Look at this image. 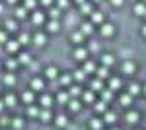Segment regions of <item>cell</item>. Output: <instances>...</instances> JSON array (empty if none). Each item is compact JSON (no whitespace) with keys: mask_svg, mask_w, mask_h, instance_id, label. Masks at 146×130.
I'll return each instance as SVG.
<instances>
[{"mask_svg":"<svg viewBox=\"0 0 146 130\" xmlns=\"http://www.w3.org/2000/svg\"><path fill=\"white\" fill-rule=\"evenodd\" d=\"M31 20H33V23H35V25H41L45 18H43V14H41V12H35V14H33V18H31Z\"/></svg>","mask_w":146,"mask_h":130,"instance_id":"obj_22","label":"cell"},{"mask_svg":"<svg viewBox=\"0 0 146 130\" xmlns=\"http://www.w3.org/2000/svg\"><path fill=\"white\" fill-rule=\"evenodd\" d=\"M74 58H76V60H86V58H88V49H82V47L76 49V51H74Z\"/></svg>","mask_w":146,"mask_h":130,"instance_id":"obj_1","label":"cell"},{"mask_svg":"<svg viewBox=\"0 0 146 130\" xmlns=\"http://www.w3.org/2000/svg\"><path fill=\"white\" fill-rule=\"evenodd\" d=\"M135 70H136V66L133 64V62H125V64H123V72H125V74H129V76L135 74Z\"/></svg>","mask_w":146,"mask_h":130,"instance_id":"obj_11","label":"cell"},{"mask_svg":"<svg viewBox=\"0 0 146 130\" xmlns=\"http://www.w3.org/2000/svg\"><path fill=\"white\" fill-rule=\"evenodd\" d=\"M49 14H51V18H53V20H56V18L60 16V10H58V8H53V10L49 12Z\"/></svg>","mask_w":146,"mask_h":130,"instance_id":"obj_45","label":"cell"},{"mask_svg":"<svg viewBox=\"0 0 146 130\" xmlns=\"http://www.w3.org/2000/svg\"><path fill=\"white\" fill-rule=\"evenodd\" d=\"M4 41H8V37H6L4 31H0V43H4Z\"/></svg>","mask_w":146,"mask_h":130,"instance_id":"obj_49","label":"cell"},{"mask_svg":"<svg viewBox=\"0 0 146 130\" xmlns=\"http://www.w3.org/2000/svg\"><path fill=\"white\" fill-rule=\"evenodd\" d=\"M2 107H4V101H0V111H2Z\"/></svg>","mask_w":146,"mask_h":130,"instance_id":"obj_57","label":"cell"},{"mask_svg":"<svg viewBox=\"0 0 146 130\" xmlns=\"http://www.w3.org/2000/svg\"><path fill=\"white\" fill-rule=\"evenodd\" d=\"M6 49H8L10 53H16V51L20 49V43H18V41H6Z\"/></svg>","mask_w":146,"mask_h":130,"instance_id":"obj_17","label":"cell"},{"mask_svg":"<svg viewBox=\"0 0 146 130\" xmlns=\"http://www.w3.org/2000/svg\"><path fill=\"white\" fill-rule=\"evenodd\" d=\"M117 120V115L111 113V111H105V117H103V122H107V124H113Z\"/></svg>","mask_w":146,"mask_h":130,"instance_id":"obj_8","label":"cell"},{"mask_svg":"<svg viewBox=\"0 0 146 130\" xmlns=\"http://www.w3.org/2000/svg\"><path fill=\"white\" fill-rule=\"evenodd\" d=\"M142 35H144V37H146V25H144V27H142Z\"/></svg>","mask_w":146,"mask_h":130,"instance_id":"obj_54","label":"cell"},{"mask_svg":"<svg viewBox=\"0 0 146 130\" xmlns=\"http://www.w3.org/2000/svg\"><path fill=\"white\" fill-rule=\"evenodd\" d=\"M45 76L49 78V80H55V78L58 76V70H56L55 66H49V68L45 70Z\"/></svg>","mask_w":146,"mask_h":130,"instance_id":"obj_6","label":"cell"},{"mask_svg":"<svg viewBox=\"0 0 146 130\" xmlns=\"http://www.w3.org/2000/svg\"><path fill=\"white\" fill-rule=\"evenodd\" d=\"M8 124H12V119H8V117H0V126H8Z\"/></svg>","mask_w":146,"mask_h":130,"instance_id":"obj_43","label":"cell"},{"mask_svg":"<svg viewBox=\"0 0 146 130\" xmlns=\"http://www.w3.org/2000/svg\"><path fill=\"white\" fill-rule=\"evenodd\" d=\"M70 82H72V76H70V74H62V76H60V84H62V86H70Z\"/></svg>","mask_w":146,"mask_h":130,"instance_id":"obj_38","label":"cell"},{"mask_svg":"<svg viewBox=\"0 0 146 130\" xmlns=\"http://www.w3.org/2000/svg\"><path fill=\"white\" fill-rule=\"evenodd\" d=\"M113 62H115V58H113L111 54H103V56H101V64L103 66H111Z\"/></svg>","mask_w":146,"mask_h":130,"instance_id":"obj_18","label":"cell"},{"mask_svg":"<svg viewBox=\"0 0 146 130\" xmlns=\"http://www.w3.org/2000/svg\"><path fill=\"white\" fill-rule=\"evenodd\" d=\"M74 2H78V4H84V2H86V0H74Z\"/></svg>","mask_w":146,"mask_h":130,"instance_id":"obj_56","label":"cell"},{"mask_svg":"<svg viewBox=\"0 0 146 130\" xmlns=\"http://www.w3.org/2000/svg\"><path fill=\"white\" fill-rule=\"evenodd\" d=\"M6 66H8L10 70H14V68L18 66V62H16V60H12V58H8V60H6Z\"/></svg>","mask_w":146,"mask_h":130,"instance_id":"obj_47","label":"cell"},{"mask_svg":"<svg viewBox=\"0 0 146 130\" xmlns=\"http://www.w3.org/2000/svg\"><path fill=\"white\" fill-rule=\"evenodd\" d=\"M68 109L74 111V113H78L80 111V101L78 99H70V101H68Z\"/></svg>","mask_w":146,"mask_h":130,"instance_id":"obj_14","label":"cell"},{"mask_svg":"<svg viewBox=\"0 0 146 130\" xmlns=\"http://www.w3.org/2000/svg\"><path fill=\"white\" fill-rule=\"evenodd\" d=\"M92 89H94V91H101V89H103V82H101L100 78L92 82Z\"/></svg>","mask_w":146,"mask_h":130,"instance_id":"obj_24","label":"cell"},{"mask_svg":"<svg viewBox=\"0 0 146 130\" xmlns=\"http://www.w3.org/2000/svg\"><path fill=\"white\" fill-rule=\"evenodd\" d=\"M41 105H43L45 109L51 107V105H53V99H51V95H43V97H41Z\"/></svg>","mask_w":146,"mask_h":130,"instance_id":"obj_28","label":"cell"},{"mask_svg":"<svg viewBox=\"0 0 146 130\" xmlns=\"http://www.w3.org/2000/svg\"><path fill=\"white\" fill-rule=\"evenodd\" d=\"M94 70H96V64H94L92 60H86V62H84V72L88 74V72H94Z\"/></svg>","mask_w":146,"mask_h":130,"instance_id":"obj_32","label":"cell"},{"mask_svg":"<svg viewBox=\"0 0 146 130\" xmlns=\"http://www.w3.org/2000/svg\"><path fill=\"white\" fill-rule=\"evenodd\" d=\"M111 4H113V6H121V4H123V0H111Z\"/></svg>","mask_w":146,"mask_h":130,"instance_id":"obj_52","label":"cell"},{"mask_svg":"<svg viewBox=\"0 0 146 130\" xmlns=\"http://www.w3.org/2000/svg\"><path fill=\"white\" fill-rule=\"evenodd\" d=\"M144 2H146V0H144Z\"/></svg>","mask_w":146,"mask_h":130,"instance_id":"obj_62","label":"cell"},{"mask_svg":"<svg viewBox=\"0 0 146 130\" xmlns=\"http://www.w3.org/2000/svg\"><path fill=\"white\" fill-rule=\"evenodd\" d=\"M92 22L94 23H103V14H101V12H92Z\"/></svg>","mask_w":146,"mask_h":130,"instance_id":"obj_15","label":"cell"},{"mask_svg":"<svg viewBox=\"0 0 146 130\" xmlns=\"http://www.w3.org/2000/svg\"><path fill=\"white\" fill-rule=\"evenodd\" d=\"M131 101H133V95H131V93H127V95H121V99H119V103H121L123 107H129V105H131Z\"/></svg>","mask_w":146,"mask_h":130,"instance_id":"obj_16","label":"cell"},{"mask_svg":"<svg viewBox=\"0 0 146 130\" xmlns=\"http://www.w3.org/2000/svg\"><path fill=\"white\" fill-rule=\"evenodd\" d=\"M6 29H8V31H16V22H6Z\"/></svg>","mask_w":146,"mask_h":130,"instance_id":"obj_46","label":"cell"},{"mask_svg":"<svg viewBox=\"0 0 146 130\" xmlns=\"http://www.w3.org/2000/svg\"><path fill=\"white\" fill-rule=\"evenodd\" d=\"M113 95V91L111 89H101V97H103V101H109Z\"/></svg>","mask_w":146,"mask_h":130,"instance_id":"obj_40","label":"cell"},{"mask_svg":"<svg viewBox=\"0 0 146 130\" xmlns=\"http://www.w3.org/2000/svg\"><path fill=\"white\" fill-rule=\"evenodd\" d=\"M96 2H100V0H96Z\"/></svg>","mask_w":146,"mask_h":130,"instance_id":"obj_61","label":"cell"},{"mask_svg":"<svg viewBox=\"0 0 146 130\" xmlns=\"http://www.w3.org/2000/svg\"><path fill=\"white\" fill-rule=\"evenodd\" d=\"M47 27H49V31H58V29H60V25H58V22H56V20H51V22L47 23Z\"/></svg>","mask_w":146,"mask_h":130,"instance_id":"obj_23","label":"cell"},{"mask_svg":"<svg viewBox=\"0 0 146 130\" xmlns=\"http://www.w3.org/2000/svg\"><path fill=\"white\" fill-rule=\"evenodd\" d=\"M70 101V93H66V91H62V93H58V103H68Z\"/></svg>","mask_w":146,"mask_h":130,"instance_id":"obj_31","label":"cell"},{"mask_svg":"<svg viewBox=\"0 0 146 130\" xmlns=\"http://www.w3.org/2000/svg\"><path fill=\"white\" fill-rule=\"evenodd\" d=\"M43 87H45V82H43L41 78H33V80H31V89L39 91V89H43Z\"/></svg>","mask_w":146,"mask_h":130,"instance_id":"obj_4","label":"cell"},{"mask_svg":"<svg viewBox=\"0 0 146 130\" xmlns=\"http://www.w3.org/2000/svg\"><path fill=\"white\" fill-rule=\"evenodd\" d=\"M6 2H10V4H16V2H18V0H6Z\"/></svg>","mask_w":146,"mask_h":130,"instance_id":"obj_55","label":"cell"},{"mask_svg":"<svg viewBox=\"0 0 146 130\" xmlns=\"http://www.w3.org/2000/svg\"><path fill=\"white\" fill-rule=\"evenodd\" d=\"M27 113H29V117H39V113H41V111H39L37 107H33V105H31V107L27 109Z\"/></svg>","mask_w":146,"mask_h":130,"instance_id":"obj_42","label":"cell"},{"mask_svg":"<svg viewBox=\"0 0 146 130\" xmlns=\"http://www.w3.org/2000/svg\"><path fill=\"white\" fill-rule=\"evenodd\" d=\"M55 122H56V126H58V128H64V126L68 124V119H66V115H58Z\"/></svg>","mask_w":146,"mask_h":130,"instance_id":"obj_10","label":"cell"},{"mask_svg":"<svg viewBox=\"0 0 146 130\" xmlns=\"http://www.w3.org/2000/svg\"><path fill=\"white\" fill-rule=\"evenodd\" d=\"M16 18H25V8H16Z\"/></svg>","mask_w":146,"mask_h":130,"instance_id":"obj_44","label":"cell"},{"mask_svg":"<svg viewBox=\"0 0 146 130\" xmlns=\"http://www.w3.org/2000/svg\"><path fill=\"white\" fill-rule=\"evenodd\" d=\"M90 126H92V130H101V126H103V120L92 119V120H90Z\"/></svg>","mask_w":146,"mask_h":130,"instance_id":"obj_20","label":"cell"},{"mask_svg":"<svg viewBox=\"0 0 146 130\" xmlns=\"http://www.w3.org/2000/svg\"><path fill=\"white\" fill-rule=\"evenodd\" d=\"M12 126H14V128H23V120L20 119V117H16V119H12Z\"/></svg>","mask_w":146,"mask_h":130,"instance_id":"obj_37","label":"cell"},{"mask_svg":"<svg viewBox=\"0 0 146 130\" xmlns=\"http://www.w3.org/2000/svg\"><path fill=\"white\" fill-rule=\"evenodd\" d=\"M100 31H101V35L109 37V35H113V25H111V23H101V25H100Z\"/></svg>","mask_w":146,"mask_h":130,"instance_id":"obj_3","label":"cell"},{"mask_svg":"<svg viewBox=\"0 0 146 130\" xmlns=\"http://www.w3.org/2000/svg\"><path fill=\"white\" fill-rule=\"evenodd\" d=\"M58 6H60V8H66V6H68V0H58Z\"/></svg>","mask_w":146,"mask_h":130,"instance_id":"obj_50","label":"cell"},{"mask_svg":"<svg viewBox=\"0 0 146 130\" xmlns=\"http://www.w3.org/2000/svg\"><path fill=\"white\" fill-rule=\"evenodd\" d=\"M129 93H131L133 97L138 95V93H140V86H138V84H131V86H129Z\"/></svg>","mask_w":146,"mask_h":130,"instance_id":"obj_25","label":"cell"},{"mask_svg":"<svg viewBox=\"0 0 146 130\" xmlns=\"http://www.w3.org/2000/svg\"><path fill=\"white\" fill-rule=\"evenodd\" d=\"M113 130H119V128H113Z\"/></svg>","mask_w":146,"mask_h":130,"instance_id":"obj_60","label":"cell"},{"mask_svg":"<svg viewBox=\"0 0 146 130\" xmlns=\"http://www.w3.org/2000/svg\"><path fill=\"white\" fill-rule=\"evenodd\" d=\"M82 99H84L86 103H94V89H92V91H84V93H82Z\"/></svg>","mask_w":146,"mask_h":130,"instance_id":"obj_26","label":"cell"},{"mask_svg":"<svg viewBox=\"0 0 146 130\" xmlns=\"http://www.w3.org/2000/svg\"><path fill=\"white\" fill-rule=\"evenodd\" d=\"M22 99L27 103V105H31V103H33V91H23V93H22Z\"/></svg>","mask_w":146,"mask_h":130,"instance_id":"obj_19","label":"cell"},{"mask_svg":"<svg viewBox=\"0 0 146 130\" xmlns=\"http://www.w3.org/2000/svg\"><path fill=\"white\" fill-rule=\"evenodd\" d=\"M2 10H4V6H2V4H0V12H2Z\"/></svg>","mask_w":146,"mask_h":130,"instance_id":"obj_58","label":"cell"},{"mask_svg":"<svg viewBox=\"0 0 146 130\" xmlns=\"http://www.w3.org/2000/svg\"><path fill=\"white\" fill-rule=\"evenodd\" d=\"M96 74H98L100 80H105V78H109V70H107V66H101V68L96 70Z\"/></svg>","mask_w":146,"mask_h":130,"instance_id":"obj_5","label":"cell"},{"mask_svg":"<svg viewBox=\"0 0 146 130\" xmlns=\"http://www.w3.org/2000/svg\"><path fill=\"white\" fill-rule=\"evenodd\" d=\"M80 31L84 33V35H90V33L94 31V25H92V23H84V25H82V29H80Z\"/></svg>","mask_w":146,"mask_h":130,"instance_id":"obj_35","label":"cell"},{"mask_svg":"<svg viewBox=\"0 0 146 130\" xmlns=\"http://www.w3.org/2000/svg\"><path fill=\"white\" fill-rule=\"evenodd\" d=\"M41 2H43L45 6H51V2H53V0H41Z\"/></svg>","mask_w":146,"mask_h":130,"instance_id":"obj_53","label":"cell"},{"mask_svg":"<svg viewBox=\"0 0 146 130\" xmlns=\"http://www.w3.org/2000/svg\"><path fill=\"white\" fill-rule=\"evenodd\" d=\"M18 43H20V45H27V43H29V35H27V33H20Z\"/></svg>","mask_w":146,"mask_h":130,"instance_id":"obj_36","label":"cell"},{"mask_svg":"<svg viewBox=\"0 0 146 130\" xmlns=\"http://www.w3.org/2000/svg\"><path fill=\"white\" fill-rule=\"evenodd\" d=\"M14 103H16V97H14L12 93H8V95L4 97V105H8V107H14Z\"/></svg>","mask_w":146,"mask_h":130,"instance_id":"obj_34","label":"cell"},{"mask_svg":"<svg viewBox=\"0 0 146 130\" xmlns=\"http://www.w3.org/2000/svg\"><path fill=\"white\" fill-rule=\"evenodd\" d=\"M100 49V45L98 43H90V51H98Z\"/></svg>","mask_w":146,"mask_h":130,"instance_id":"obj_51","label":"cell"},{"mask_svg":"<svg viewBox=\"0 0 146 130\" xmlns=\"http://www.w3.org/2000/svg\"><path fill=\"white\" fill-rule=\"evenodd\" d=\"M35 6V0H25V8H33Z\"/></svg>","mask_w":146,"mask_h":130,"instance_id":"obj_48","label":"cell"},{"mask_svg":"<svg viewBox=\"0 0 146 130\" xmlns=\"http://www.w3.org/2000/svg\"><path fill=\"white\" fill-rule=\"evenodd\" d=\"M33 43L37 45V47H43V45H45V35H43V33H35L33 35Z\"/></svg>","mask_w":146,"mask_h":130,"instance_id":"obj_9","label":"cell"},{"mask_svg":"<svg viewBox=\"0 0 146 130\" xmlns=\"http://www.w3.org/2000/svg\"><path fill=\"white\" fill-rule=\"evenodd\" d=\"M18 62H22V64H29V62H31V56H29L27 53H22V54H20V58H18Z\"/></svg>","mask_w":146,"mask_h":130,"instance_id":"obj_29","label":"cell"},{"mask_svg":"<svg viewBox=\"0 0 146 130\" xmlns=\"http://www.w3.org/2000/svg\"><path fill=\"white\" fill-rule=\"evenodd\" d=\"M68 89H70V91H68L70 97H80V95H82V87L80 86H72V87H68Z\"/></svg>","mask_w":146,"mask_h":130,"instance_id":"obj_13","label":"cell"},{"mask_svg":"<svg viewBox=\"0 0 146 130\" xmlns=\"http://www.w3.org/2000/svg\"><path fill=\"white\" fill-rule=\"evenodd\" d=\"M135 14L136 16H146V4L144 2H140V4L135 6Z\"/></svg>","mask_w":146,"mask_h":130,"instance_id":"obj_12","label":"cell"},{"mask_svg":"<svg viewBox=\"0 0 146 130\" xmlns=\"http://www.w3.org/2000/svg\"><path fill=\"white\" fill-rule=\"evenodd\" d=\"M72 41H74V43H82V41H84V33H82V31L74 33V35H72Z\"/></svg>","mask_w":146,"mask_h":130,"instance_id":"obj_41","label":"cell"},{"mask_svg":"<svg viewBox=\"0 0 146 130\" xmlns=\"http://www.w3.org/2000/svg\"><path fill=\"white\" fill-rule=\"evenodd\" d=\"M80 12L82 14H92V6L88 2H84V4H80Z\"/></svg>","mask_w":146,"mask_h":130,"instance_id":"obj_39","label":"cell"},{"mask_svg":"<svg viewBox=\"0 0 146 130\" xmlns=\"http://www.w3.org/2000/svg\"><path fill=\"white\" fill-rule=\"evenodd\" d=\"M142 91H144V93H146V86H144V89H142Z\"/></svg>","mask_w":146,"mask_h":130,"instance_id":"obj_59","label":"cell"},{"mask_svg":"<svg viewBox=\"0 0 146 130\" xmlns=\"http://www.w3.org/2000/svg\"><path fill=\"white\" fill-rule=\"evenodd\" d=\"M125 120H127L129 124H135V122H138V113H136V111H129V113L125 115Z\"/></svg>","mask_w":146,"mask_h":130,"instance_id":"obj_2","label":"cell"},{"mask_svg":"<svg viewBox=\"0 0 146 130\" xmlns=\"http://www.w3.org/2000/svg\"><path fill=\"white\" fill-rule=\"evenodd\" d=\"M2 82H4L6 86H14V82H16V78L12 76V74H4V78H2Z\"/></svg>","mask_w":146,"mask_h":130,"instance_id":"obj_30","label":"cell"},{"mask_svg":"<svg viewBox=\"0 0 146 130\" xmlns=\"http://www.w3.org/2000/svg\"><path fill=\"white\" fill-rule=\"evenodd\" d=\"M94 109H96V113H105V111H107V107H105V101H98V103L94 105Z\"/></svg>","mask_w":146,"mask_h":130,"instance_id":"obj_27","label":"cell"},{"mask_svg":"<svg viewBox=\"0 0 146 130\" xmlns=\"http://www.w3.org/2000/svg\"><path fill=\"white\" fill-rule=\"evenodd\" d=\"M39 119L43 120V122H49V120H51V113H49V109H45V111L39 113Z\"/></svg>","mask_w":146,"mask_h":130,"instance_id":"obj_33","label":"cell"},{"mask_svg":"<svg viewBox=\"0 0 146 130\" xmlns=\"http://www.w3.org/2000/svg\"><path fill=\"white\" fill-rule=\"evenodd\" d=\"M119 87H121V80L119 78H109V89L111 91H117Z\"/></svg>","mask_w":146,"mask_h":130,"instance_id":"obj_7","label":"cell"},{"mask_svg":"<svg viewBox=\"0 0 146 130\" xmlns=\"http://www.w3.org/2000/svg\"><path fill=\"white\" fill-rule=\"evenodd\" d=\"M72 78H74L76 82H84V80H86V72H84V68H82V70H76Z\"/></svg>","mask_w":146,"mask_h":130,"instance_id":"obj_21","label":"cell"}]
</instances>
